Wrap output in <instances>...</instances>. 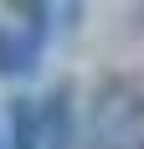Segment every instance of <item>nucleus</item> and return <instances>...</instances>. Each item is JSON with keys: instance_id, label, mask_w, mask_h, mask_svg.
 Returning a JSON list of instances; mask_svg holds the SVG:
<instances>
[{"instance_id": "f03ea898", "label": "nucleus", "mask_w": 144, "mask_h": 149, "mask_svg": "<svg viewBox=\"0 0 144 149\" xmlns=\"http://www.w3.org/2000/svg\"><path fill=\"white\" fill-rule=\"evenodd\" d=\"M77 139V113H72V93L52 88L36 98V149H72Z\"/></svg>"}, {"instance_id": "7ed1b4c3", "label": "nucleus", "mask_w": 144, "mask_h": 149, "mask_svg": "<svg viewBox=\"0 0 144 149\" xmlns=\"http://www.w3.org/2000/svg\"><path fill=\"white\" fill-rule=\"evenodd\" d=\"M0 144H5V134H0Z\"/></svg>"}, {"instance_id": "f257e3e1", "label": "nucleus", "mask_w": 144, "mask_h": 149, "mask_svg": "<svg viewBox=\"0 0 144 149\" xmlns=\"http://www.w3.org/2000/svg\"><path fill=\"white\" fill-rule=\"evenodd\" d=\"M26 21H0V77H21L36 67L46 36H52V15L57 5H15Z\"/></svg>"}]
</instances>
